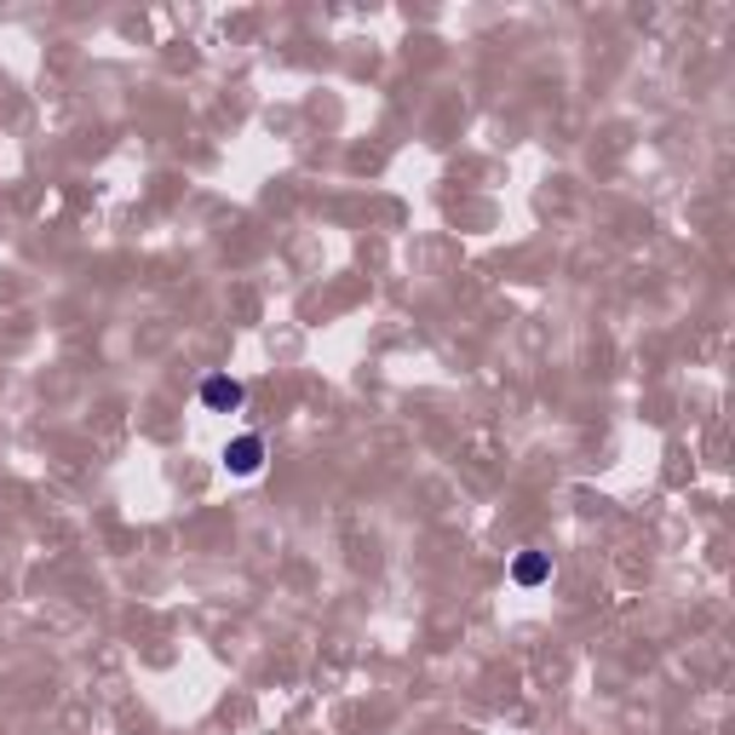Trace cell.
Segmentation results:
<instances>
[{"label": "cell", "instance_id": "6da1fadb", "mask_svg": "<svg viewBox=\"0 0 735 735\" xmlns=\"http://www.w3.org/2000/svg\"><path fill=\"white\" fill-rule=\"evenodd\" d=\"M224 465H230L236 477H253L259 465H264V443H259V437H236V443H224Z\"/></svg>", "mask_w": 735, "mask_h": 735}, {"label": "cell", "instance_id": "7a4b0ae2", "mask_svg": "<svg viewBox=\"0 0 735 735\" xmlns=\"http://www.w3.org/2000/svg\"><path fill=\"white\" fill-rule=\"evenodd\" d=\"M242 396H248V391H242L236 380H224V374L202 385V403H208V409H219V414H230V409H242Z\"/></svg>", "mask_w": 735, "mask_h": 735}, {"label": "cell", "instance_id": "3957f363", "mask_svg": "<svg viewBox=\"0 0 735 735\" xmlns=\"http://www.w3.org/2000/svg\"><path fill=\"white\" fill-rule=\"evenodd\" d=\"M517 586H534V581H546V557L541 552H528V557H517Z\"/></svg>", "mask_w": 735, "mask_h": 735}]
</instances>
